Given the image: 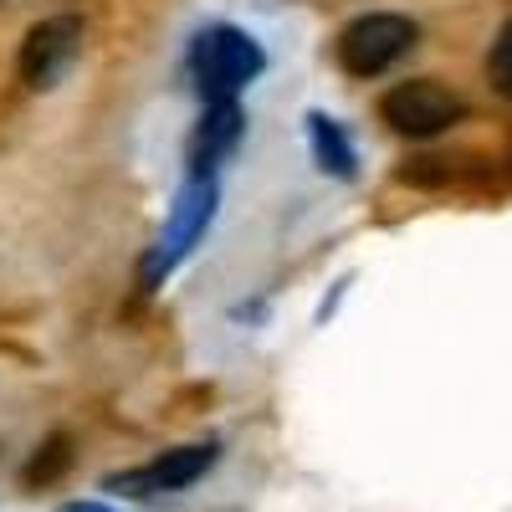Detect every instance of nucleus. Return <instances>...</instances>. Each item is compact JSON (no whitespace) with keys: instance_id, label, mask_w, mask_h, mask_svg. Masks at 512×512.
I'll use <instances>...</instances> for the list:
<instances>
[{"instance_id":"nucleus-1","label":"nucleus","mask_w":512,"mask_h":512,"mask_svg":"<svg viewBox=\"0 0 512 512\" xmlns=\"http://www.w3.org/2000/svg\"><path fill=\"white\" fill-rule=\"evenodd\" d=\"M185 67H190L200 103H236V93L251 88V82L267 72V52L251 31H241L231 21H210V26L195 31Z\"/></svg>"},{"instance_id":"nucleus-2","label":"nucleus","mask_w":512,"mask_h":512,"mask_svg":"<svg viewBox=\"0 0 512 512\" xmlns=\"http://www.w3.org/2000/svg\"><path fill=\"white\" fill-rule=\"evenodd\" d=\"M216 205H221V185L216 175H190L175 195V205H169V216L154 236V246L144 251V262H139V287L144 292H159L169 277L180 272V262L205 241L210 221H216Z\"/></svg>"},{"instance_id":"nucleus-3","label":"nucleus","mask_w":512,"mask_h":512,"mask_svg":"<svg viewBox=\"0 0 512 512\" xmlns=\"http://www.w3.org/2000/svg\"><path fill=\"white\" fill-rule=\"evenodd\" d=\"M415 41H420V26L410 16H400V11H364V16H354L344 31H338L333 62H338L344 77L369 82V77H384L400 57H410Z\"/></svg>"},{"instance_id":"nucleus-4","label":"nucleus","mask_w":512,"mask_h":512,"mask_svg":"<svg viewBox=\"0 0 512 512\" xmlns=\"http://www.w3.org/2000/svg\"><path fill=\"white\" fill-rule=\"evenodd\" d=\"M379 118L400 139H436L466 118V98L456 88H446L441 77H405L379 98Z\"/></svg>"},{"instance_id":"nucleus-5","label":"nucleus","mask_w":512,"mask_h":512,"mask_svg":"<svg viewBox=\"0 0 512 512\" xmlns=\"http://www.w3.org/2000/svg\"><path fill=\"white\" fill-rule=\"evenodd\" d=\"M82 57V16L62 11V16H47L36 21L21 41V57H16V72L31 93H52L62 88V77L77 67Z\"/></svg>"},{"instance_id":"nucleus-6","label":"nucleus","mask_w":512,"mask_h":512,"mask_svg":"<svg viewBox=\"0 0 512 512\" xmlns=\"http://www.w3.org/2000/svg\"><path fill=\"white\" fill-rule=\"evenodd\" d=\"M221 461V441H190V446H175L164 451L134 472H113L103 477V492H123V497H164V492H185L195 487L210 466Z\"/></svg>"},{"instance_id":"nucleus-7","label":"nucleus","mask_w":512,"mask_h":512,"mask_svg":"<svg viewBox=\"0 0 512 512\" xmlns=\"http://www.w3.org/2000/svg\"><path fill=\"white\" fill-rule=\"evenodd\" d=\"M241 134H246L241 103H205L195 134H190V175H216V164L236 154Z\"/></svg>"},{"instance_id":"nucleus-8","label":"nucleus","mask_w":512,"mask_h":512,"mask_svg":"<svg viewBox=\"0 0 512 512\" xmlns=\"http://www.w3.org/2000/svg\"><path fill=\"white\" fill-rule=\"evenodd\" d=\"M308 149H313V164L323 169V175H333V180H354L359 175V149L349 139V128L338 123L333 113H323V108L308 113Z\"/></svg>"},{"instance_id":"nucleus-9","label":"nucleus","mask_w":512,"mask_h":512,"mask_svg":"<svg viewBox=\"0 0 512 512\" xmlns=\"http://www.w3.org/2000/svg\"><path fill=\"white\" fill-rule=\"evenodd\" d=\"M67 466H72V436H47V441H41L36 446V456L26 461V472H21V482L26 487H52L62 472H67Z\"/></svg>"},{"instance_id":"nucleus-10","label":"nucleus","mask_w":512,"mask_h":512,"mask_svg":"<svg viewBox=\"0 0 512 512\" xmlns=\"http://www.w3.org/2000/svg\"><path fill=\"white\" fill-rule=\"evenodd\" d=\"M487 82H492V93L512 103V21L497 26L492 36V47H487Z\"/></svg>"},{"instance_id":"nucleus-11","label":"nucleus","mask_w":512,"mask_h":512,"mask_svg":"<svg viewBox=\"0 0 512 512\" xmlns=\"http://www.w3.org/2000/svg\"><path fill=\"white\" fill-rule=\"evenodd\" d=\"M57 512H113L108 502H62Z\"/></svg>"},{"instance_id":"nucleus-12","label":"nucleus","mask_w":512,"mask_h":512,"mask_svg":"<svg viewBox=\"0 0 512 512\" xmlns=\"http://www.w3.org/2000/svg\"><path fill=\"white\" fill-rule=\"evenodd\" d=\"M0 6H16V0H0Z\"/></svg>"}]
</instances>
